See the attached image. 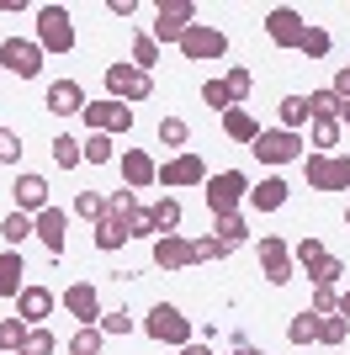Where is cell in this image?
I'll return each instance as SVG.
<instances>
[{
  "instance_id": "6da1fadb",
  "label": "cell",
  "mask_w": 350,
  "mask_h": 355,
  "mask_svg": "<svg viewBox=\"0 0 350 355\" xmlns=\"http://www.w3.org/2000/svg\"><path fill=\"white\" fill-rule=\"evenodd\" d=\"M303 175L313 191H350V154H308Z\"/></svg>"
},
{
  "instance_id": "7a4b0ae2",
  "label": "cell",
  "mask_w": 350,
  "mask_h": 355,
  "mask_svg": "<svg viewBox=\"0 0 350 355\" xmlns=\"http://www.w3.org/2000/svg\"><path fill=\"white\" fill-rule=\"evenodd\" d=\"M144 329H149V340H160V345H186V340H191V318L175 308V302H160V308H149Z\"/></svg>"
},
{
  "instance_id": "3957f363",
  "label": "cell",
  "mask_w": 350,
  "mask_h": 355,
  "mask_svg": "<svg viewBox=\"0 0 350 355\" xmlns=\"http://www.w3.org/2000/svg\"><path fill=\"white\" fill-rule=\"evenodd\" d=\"M38 48H48V53H69L74 48V27H69L64 6H43L38 11Z\"/></svg>"
},
{
  "instance_id": "277c9868",
  "label": "cell",
  "mask_w": 350,
  "mask_h": 355,
  "mask_svg": "<svg viewBox=\"0 0 350 355\" xmlns=\"http://www.w3.org/2000/svg\"><path fill=\"white\" fill-rule=\"evenodd\" d=\"M297 260H303V270H308L319 286H335L340 276H345V260H335L319 239H297Z\"/></svg>"
},
{
  "instance_id": "5b68a950",
  "label": "cell",
  "mask_w": 350,
  "mask_h": 355,
  "mask_svg": "<svg viewBox=\"0 0 350 355\" xmlns=\"http://www.w3.org/2000/svg\"><path fill=\"white\" fill-rule=\"evenodd\" d=\"M244 196H249V180L239 175V170H223V175L207 180V207H212V218H228Z\"/></svg>"
},
{
  "instance_id": "8992f818",
  "label": "cell",
  "mask_w": 350,
  "mask_h": 355,
  "mask_svg": "<svg viewBox=\"0 0 350 355\" xmlns=\"http://www.w3.org/2000/svg\"><path fill=\"white\" fill-rule=\"evenodd\" d=\"M106 90H112V101H149V90H154V80H149L144 69H133V64H112L106 69Z\"/></svg>"
},
{
  "instance_id": "52a82bcc",
  "label": "cell",
  "mask_w": 350,
  "mask_h": 355,
  "mask_svg": "<svg viewBox=\"0 0 350 355\" xmlns=\"http://www.w3.org/2000/svg\"><path fill=\"white\" fill-rule=\"evenodd\" d=\"M0 64L11 74H22V80H32V74L43 69V48L27 43V37H6V43H0Z\"/></svg>"
},
{
  "instance_id": "ba28073f",
  "label": "cell",
  "mask_w": 350,
  "mask_h": 355,
  "mask_svg": "<svg viewBox=\"0 0 350 355\" xmlns=\"http://www.w3.org/2000/svg\"><path fill=\"white\" fill-rule=\"evenodd\" d=\"M249 148H255V159H265V164H287V159L303 154V138L287 133V128H276V133H260Z\"/></svg>"
},
{
  "instance_id": "9c48e42d",
  "label": "cell",
  "mask_w": 350,
  "mask_h": 355,
  "mask_svg": "<svg viewBox=\"0 0 350 355\" xmlns=\"http://www.w3.org/2000/svg\"><path fill=\"white\" fill-rule=\"evenodd\" d=\"M181 53H186V59H223V53H228V37H223L218 27H197V21H191L186 37H181Z\"/></svg>"
},
{
  "instance_id": "30bf717a",
  "label": "cell",
  "mask_w": 350,
  "mask_h": 355,
  "mask_svg": "<svg viewBox=\"0 0 350 355\" xmlns=\"http://www.w3.org/2000/svg\"><path fill=\"white\" fill-rule=\"evenodd\" d=\"M265 32H271V43H281V48H303V32H308V21L292 6H276V11L265 16Z\"/></svg>"
},
{
  "instance_id": "8fae6325",
  "label": "cell",
  "mask_w": 350,
  "mask_h": 355,
  "mask_svg": "<svg viewBox=\"0 0 350 355\" xmlns=\"http://www.w3.org/2000/svg\"><path fill=\"white\" fill-rule=\"evenodd\" d=\"M202 180H207L202 154H175V159L160 170V186H170V191H175V186H202Z\"/></svg>"
},
{
  "instance_id": "7c38bea8",
  "label": "cell",
  "mask_w": 350,
  "mask_h": 355,
  "mask_svg": "<svg viewBox=\"0 0 350 355\" xmlns=\"http://www.w3.org/2000/svg\"><path fill=\"white\" fill-rule=\"evenodd\" d=\"M85 122L96 128V133H122V128H133V106H122V101H90L85 106Z\"/></svg>"
},
{
  "instance_id": "4fadbf2b",
  "label": "cell",
  "mask_w": 350,
  "mask_h": 355,
  "mask_svg": "<svg viewBox=\"0 0 350 355\" xmlns=\"http://www.w3.org/2000/svg\"><path fill=\"white\" fill-rule=\"evenodd\" d=\"M191 260H197V244H191V239H181V234L154 239V266L160 270H181V266H191Z\"/></svg>"
},
{
  "instance_id": "5bb4252c",
  "label": "cell",
  "mask_w": 350,
  "mask_h": 355,
  "mask_svg": "<svg viewBox=\"0 0 350 355\" xmlns=\"http://www.w3.org/2000/svg\"><path fill=\"white\" fill-rule=\"evenodd\" d=\"M122 180H128V191H144V186H154V180H160V164L149 159L144 148H128V154H122Z\"/></svg>"
},
{
  "instance_id": "9a60e30c",
  "label": "cell",
  "mask_w": 350,
  "mask_h": 355,
  "mask_svg": "<svg viewBox=\"0 0 350 355\" xmlns=\"http://www.w3.org/2000/svg\"><path fill=\"white\" fill-rule=\"evenodd\" d=\"M64 308L80 318V329H90L96 318H101V297H96V286H90V282H74L69 292H64Z\"/></svg>"
},
{
  "instance_id": "2e32d148",
  "label": "cell",
  "mask_w": 350,
  "mask_h": 355,
  "mask_svg": "<svg viewBox=\"0 0 350 355\" xmlns=\"http://www.w3.org/2000/svg\"><path fill=\"white\" fill-rule=\"evenodd\" d=\"M260 266H265V282H271V286H287V282H292L287 244H281V239H271V234L260 239Z\"/></svg>"
},
{
  "instance_id": "e0dca14e",
  "label": "cell",
  "mask_w": 350,
  "mask_h": 355,
  "mask_svg": "<svg viewBox=\"0 0 350 355\" xmlns=\"http://www.w3.org/2000/svg\"><path fill=\"white\" fill-rule=\"evenodd\" d=\"M16 308H22V324L27 329H43V318L53 313V292H48V286H22Z\"/></svg>"
},
{
  "instance_id": "ac0fdd59",
  "label": "cell",
  "mask_w": 350,
  "mask_h": 355,
  "mask_svg": "<svg viewBox=\"0 0 350 355\" xmlns=\"http://www.w3.org/2000/svg\"><path fill=\"white\" fill-rule=\"evenodd\" d=\"M191 6L181 0V6H160V21H154V43H175V37H186V27H191Z\"/></svg>"
},
{
  "instance_id": "d6986e66",
  "label": "cell",
  "mask_w": 350,
  "mask_h": 355,
  "mask_svg": "<svg viewBox=\"0 0 350 355\" xmlns=\"http://www.w3.org/2000/svg\"><path fill=\"white\" fill-rule=\"evenodd\" d=\"M32 234L43 239V244H48V254L58 260V254H64V212H58V207L38 212V218H32Z\"/></svg>"
},
{
  "instance_id": "ffe728a7",
  "label": "cell",
  "mask_w": 350,
  "mask_h": 355,
  "mask_svg": "<svg viewBox=\"0 0 350 355\" xmlns=\"http://www.w3.org/2000/svg\"><path fill=\"white\" fill-rule=\"evenodd\" d=\"M16 207L32 212V218L48 212V180L43 175H22V180H16Z\"/></svg>"
},
{
  "instance_id": "44dd1931",
  "label": "cell",
  "mask_w": 350,
  "mask_h": 355,
  "mask_svg": "<svg viewBox=\"0 0 350 355\" xmlns=\"http://www.w3.org/2000/svg\"><path fill=\"white\" fill-rule=\"evenodd\" d=\"M48 112H58V117L85 112V90L74 85V80H58V85H48Z\"/></svg>"
},
{
  "instance_id": "7402d4cb",
  "label": "cell",
  "mask_w": 350,
  "mask_h": 355,
  "mask_svg": "<svg viewBox=\"0 0 350 355\" xmlns=\"http://www.w3.org/2000/svg\"><path fill=\"white\" fill-rule=\"evenodd\" d=\"M22 254L16 250H0V297H22Z\"/></svg>"
},
{
  "instance_id": "603a6c76",
  "label": "cell",
  "mask_w": 350,
  "mask_h": 355,
  "mask_svg": "<svg viewBox=\"0 0 350 355\" xmlns=\"http://www.w3.org/2000/svg\"><path fill=\"white\" fill-rule=\"evenodd\" d=\"M223 133L239 138V144H255V138H260V122L249 117V112H239V106H233V112H223Z\"/></svg>"
},
{
  "instance_id": "cb8c5ba5",
  "label": "cell",
  "mask_w": 350,
  "mask_h": 355,
  "mask_svg": "<svg viewBox=\"0 0 350 355\" xmlns=\"http://www.w3.org/2000/svg\"><path fill=\"white\" fill-rule=\"evenodd\" d=\"M149 218H154V234H175V228H181V202H175V196H160V202H154V207H149Z\"/></svg>"
},
{
  "instance_id": "d4e9b609",
  "label": "cell",
  "mask_w": 350,
  "mask_h": 355,
  "mask_svg": "<svg viewBox=\"0 0 350 355\" xmlns=\"http://www.w3.org/2000/svg\"><path fill=\"white\" fill-rule=\"evenodd\" d=\"M128 239H133V234H128V223H117L112 212H106V218L96 223V250H122Z\"/></svg>"
},
{
  "instance_id": "484cf974",
  "label": "cell",
  "mask_w": 350,
  "mask_h": 355,
  "mask_svg": "<svg viewBox=\"0 0 350 355\" xmlns=\"http://www.w3.org/2000/svg\"><path fill=\"white\" fill-rule=\"evenodd\" d=\"M249 202H255L260 212H276L281 202H287V180H260V186L249 191Z\"/></svg>"
},
{
  "instance_id": "4316f807",
  "label": "cell",
  "mask_w": 350,
  "mask_h": 355,
  "mask_svg": "<svg viewBox=\"0 0 350 355\" xmlns=\"http://www.w3.org/2000/svg\"><path fill=\"white\" fill-rule=\"evenodd\" d=\"M287 340L292 345H313L319 340V313H297V318L287 324Z\"/></svg>"
},
{
  "instance_id": "83f0119b",
  "label": "cell",
  "mask_w": 350,
  "mask_h": 355,
  "mask_svg": "<svg viewBox=\"0 0 350 355\" xmlns=\"http://www.w3.org/2000/svg\"><path fill=\"white\" fill-rule=\"evenodd\" d=\"M345 334H350V318H345V313L319 318V345H345Z\"/></svg>"
},
{
  "instance_id": "f1b7e54d",
  "label": "cell",
  "mask_w": 350,
  "mask_h": 355,
  "mask_svg": "<svg viewBox=\"0 0 350 355\" xmlns=\"http://www.w3.org/2000/svg\"><path fill=\"white\" fill-rule=\"evenodd\" d=\"M27 234H32V218H27V212H11V218L0 223V239H6V250H16V244H22Z\"/></svg>"
},
{
  "instance_id": "f546056e",
  "label": "cell",
  "mask_w": 350,
  "mask_h": 355,
  "mask_svg": "<svg viewBox=\"0 0 350 355\" xmlns=\"http://www.w3.org/2000/svg\"><path fill=\"white\" fill-rule=\"evenodd\" d=\"M212 239H218V244H228V250H233V244H244V239H249V228H244V223H239V218H233V212H228V218H218V228H212Z\"/></svg>"
},
{
  "instance_id": "4dcf8cb0",
  "label": "cell",
  "mask_w": 350,
  "mask_h": 355,
  "mask_svg": "<svg viewBox=\"0 0 350 355\" xmlns=\"http://www.w3.org/2000/svg\"><path fill=\"white\" fill-rule=\"evenodd\" d=\"M308 117H335L340 122V96L335 90H313L308 96Z\"/></svg>"
},
{
  "instance_id": "1f68e13d",
  "label": "cell",
  "mask_w": 350,
  "mask_h": 355,
  "mask_svg": "<svg viewBox=\"0 0 350 355\" xmlns=\"http://www.w3.org/2000/svg\"><path fill=\"white\" fill-rule=\"evenodd\" d=\"M22 345H27V324H22V318H0V350L22 355Z\"/></svg>"
},
{
  "instance_id": "d6a6232c",
  "label": "cell",
  "mask_w": 350,
  "mask_h": 355,
  "mask_svg": "<svg viewBox=\"0 0 350 355\" xmlns=\"http://www.w3.org/2000/svg\"><path fill=\"white\" fill-rule=\"evenodd\" d=\"M281 122H287V133H297L308 122V96H287V101H281Z\"/></svg>"
},
{
  "instance_id": "836d02e7",
  "label": "cell",
  "mask_w": 350,
  "mask_h": 355,
  "mask_svg": "<svg viewBox=\"0 0 350 355\" xmlns=\"http://www.w3.org/2000/svg\"><path fill=\"white\" fill-rule=\"evenodd\" d=\"M80 159H90V164H106V159H112V138H106V133H90L85 144H80Z\"/></svg>"
},
{
  "instance_id": "e575fe53",
  "label": "cell",
  "mask_w": 350,
  "mask_h": 355,
  "mask_svg": "<svg viewBox=\"0 0 350 355\" xmlns=\"http://www.w3.org/2000/svg\"><path fill=\"white\" fill-rule=\"evenodd\" d=\"M53 164H58V170H74V164H80V144H74L69 133L53 138Z\"/></svg>"
},
{
  "instance_id": "d590c367",
  "label": "cell",
  "mask_w": 350,
  "mask_h": 355,
  "mask_svg": "<svg viewBox=\"0 0 350 355\" xmlns=\"http://www.w3.org/2000/svg\"><path fill=\"white\" fill-rule=\"evenodd\" d=\"M69 355H101V329L90 324V329H80L69 340Z\"/></svg>"
},
{
  "instance_id": "8d00e7d4",
  "label": "cell",
  "mask_w": 350,
  "mask_h": 355,
  "mask_svg": "<svg viewBox=\"0 0 350 355\" xmlns=\"http://www.w3.org/2000/svg\"><path fill=\"white\" fill-rule=\"evenodd\" d=\"M202 101L212 106V112H233V96H228L223 80H207V85H202Z\"/></svg>"
},
{
  "instance_id": "74e56055",
  "label": "cell",
  "mask_w": 350,
  "mask_h": 355,
  "mask_svg": "<svg viewBox=\"0 0 350 355\" xmlns=\"http://www.w3.org/2000/svg\"><path fill=\"white\" fill-rule=\"evenodd\" d=\"M340 144V122L335 117H313V148H335Z\"/></svg>"
},
{
  "instance_id": "f35d334b",
  "label": "cell",
  "mask_w": 350,
  "mask_h": 355,
  "mask_svg": "<svg viewBox=\"0 0 350 355\" xmlns=\"http://www.w3.org/2000/svg\"><path fill=\"white\" fill-rule=\"evenodd\" d=\"M303 53H308V59H324V53H329V32H324V27H308L303 32Z\"/></svg>"
},
{
  "instance_id": "ab89813d",
  "label": "cell",
  "mask_w": 350,
  "mask_h": 355,
  "mask_svg": "<svg viewBox=\"0 0 350 355\" xmlns=\"http://www.w3.org/2000/svg\"><path fill=\"white\" fill-rule=\"evenodd\" d=\"M74 212H80V218H96V223H101V218H106V202H101L96 191H80V196H74Z\"/></svg>"
},
{
  "instance_id": "60d3db41",
  "label": "cell",
  "mask_w": 350,
  "mask_h": 355,
  "mask_svg": "<svg viewBox=\"0 0 350 355\" xmlns=\"http://www.w3.org/2000/svg\"><path fill=\"white\" fill-rule=\"evenodd\" d=\"M22 355H53V334H48V329H27V345H22Z\"/></svg>"
},
{
  "instance_id": "b9f144b4",
  "label": "cell",
  "mask_w": 350,
  "mask_h": 355,
  "mask_svg": "<svg viewBox=\"0 0 350 355\" xmlns=\"http://www.w3.org/2000/svg\"><path fill=\"white\" fill-rule=\"evenodd\" d=\"M160 138H165V144H170V148H181V144H186V138H191V128H186V122H181V117H165V122H160Z\"/></svg>"
},
{
  "instance_id": "7bdbcfd3",
  "label": "cell",
  "mask_w": 350,
  "mask_h": 355,
  "mask_svg": "<svg viewBox=\"0 0 350 355\" xmlns=\"http://www.w3.org/2000/svg\"><path fill=\"white\" fill-rule=\"evenodd\" d=\"M154 53H160V43H154V37H138V43H133V69H144V74H149Z\"/></svg>"
},
{
  "instance_id": "ee69618b",
  "label": "cell",
  "mask_w": 350,
  "mask_h": 355,
  "mask_svg": "<svg viewBox=\"0 0 350 355\" xmlns=\"http://www.w3.org/2000/svg\"><path fill=\"white\" fill-rule=\"evenodd\" d=\"M106 212H112V218H117V223H128V218H133V212H138V202H133V191H117V196H112V202H106Z\"/></svg>"
},
{
  "instance_id": "f6af8a7d",
  "label": "cell",
  "mask_w": 350,
  "mask_h": 355,
  "mask_svg": "<svg viewBox=\"0 0 350 355\" xmlns=\"http://www.w3.org/2000/svg\"><path fill=\"white\" fill-rule=\"evenodd\" d=\"M223 85H228V96H233V101H244L255 80H249V69H228V80H223Z\"/></svg>"
},
{
  "instance_id": "bcb514c9",
  "label": "cell",
  "mask_w": 350,
  "mask_h": 355,
  "mask_svg": "<svg viewBox=\"0 0 350 355\" xmlns=\"http://www.w3.org/2000/svg\"><path fill=\"white\" fill-rule=\"evenodd\" d=\"M0 159H6V164H16V159H22V138H16L11 128H0Z\"/></svg>"
},
{
  "instance_id": "7dc6e473",
  "label": "cell",
  "mask_w": 350,
  "mask_h": 355,
  "mask_svg": "<svg viewBox=\"0 0 350 355\" xmlns=\"http://www.w3.org/2000/svg\"><path fill=\"white\" fill-rule=\"evenodd\" d=\"M133 313H101V334H128Z\"/></svg>"
},
{
  "instance_id": "c3c4849f",
  "label": "cell",
  "mask_w": 350,
  "mask_h": 355,
  "mask_svg": "<svg viewBox=\"0 0 350 355\" xmlns=\"http://www.w3.org/2000/svg\"><path fill=\"white\" fill-rule=\"evenodd\" d=\"M197 244V260H223L228 254V244H218V239H191Z\"/></svg>"
},
{
  "instance_id": "681fc988",
  "label": "cell",
  "mask_w": 350,
  "mask_h": 355,
  "mask_svg": "<svg viewBox=\"0 0 350 355\" xmlns=\"http://www.w3.org/2000/svg\"><path fill=\"white\" fill-rule=\"evenodd\" d=\"M313 313H340V297H335V286H319V292H313Z\"/></svg>"
},
{
  "instance_id": "f907efd6",
  "label": "cell",
  "mask_w": 350,
  "mask_h": 355,
  "mask_svg": "<svg viewBox=\"0 0 350 355\" xmlns=\"http://www.w3.org/2000/svg\"><path fill=\"white\" fill-rule=\"evenodd\" d=\"M128 234H133V239H138V234H154V218H149V207H138V212L128 218Z\"/></svg>"
},
{
  "instance_id": "816d5d0a",
  "label": "cell",
  "mask_w": 350,
  "mask_h": 355,
  "mask_svg": "<svg viewBox=\"0 0 350 355\" xmlns=\"http://www.w3.org/2000/svg\"><path fill=\"white\" fill-rule=\"evenodd\" d=\"M335 96H340V101H350V69L335 74Z\"/></svg>"
},
{
  "instance_id": "f5cc1de1",
  "label": "cell",
  "mask_w": 350,
  "mask_h": 355,
  "mask_svg": "<svg viewBox=\"0 0 350 355\" xmlns=\"http://www.w3.org/2000/svg\"><path fill=\"white\" fill-rule=\"evenodd\" d=\"M233 355H265V350H255V345H249L244 334H239V340H233Z\"/></svg>"
},
{
  "instance_id": "db71d44e",
  "label": "cell",
  "mask_w": 350,
  "mask_h": 355,
  "mask_svg": "<svg viewBox=\"0 0 350 355\" xmlns=\"http://www.w3.org/2000/svg\"><path fill=\"white\" fill-rule=\"evenodd\" d=\"M181 355H212V350H202V345H181Z\"/></svg>"
},
{
  "instance_id": "11a10c76",
  "label": "cell",
  "mask_w": 350,
  "mask_h": 355,
  "mask_svg": "<svg viewBox=\"0 0 350 355\" xmlns=\"http://www.w3.org/2000/svg\"><path fill=\"white\" fill-rule=\"evenodd\" d=\"M340 313H345V318H350V292H345V297H340Z\"/></svg>"
},
{
  "instance_id": "9f6ffc18",
  "label": "cell",
  "mask_w": 350,
  "mask_h": 355,
  "mask_svg": "<svg viewBox=\"0 0 350 355\" xmlns=\"http://www.w3.org/2000/svg\"><path fill=\"white\" fill-rule=\"evenodd\" d=\"M340 117H345V122H350V101H340Z\"/></svg>"
},
{
  "instance_id": "6f0895ef",
  "label": "cell",
  "mask_w": 350,
  "mask_h": 355,
  "mask_svg": "<svg viewBox=\"0 0 350 355\" xmlns=\"http://www.w3.org/2000/svg\"><path fill=\"white\" fill-rule=\"evenodd\" d=\"M345 223H350V212H345Z\"/></svg>"
}]
</instances>
